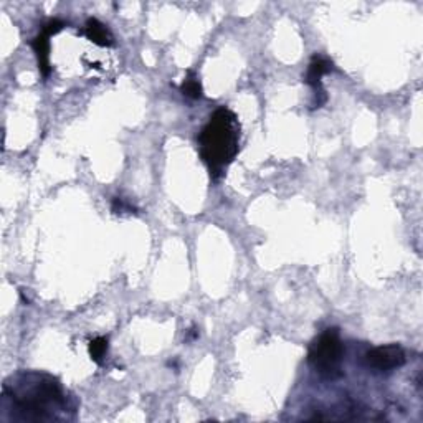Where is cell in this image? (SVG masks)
Wrapping results in <instances>:
<instances>
[{"mask_svg": "<svg viewBox=\"0 0 423 423\" xmlns=\"http://www.w3.org/2000/svg\"><path fill=\"white\" fill-rule=\"evenodd\" d=\"M2 405L17 410L15 418L20 420H58L61 412L68 408L58 378L43 372L17 374L6 381Z\"/></svg>", "mask_w": 423, "mask_h": 423, "instance_id": "1", "label": "cell"}, {"mask_svg": "<svg viewBox=\"0 0 423 423\" xmlns=\"http://www.w3.org/2000/svg\"><path fill=\"white\" fill-rule=\"evenodd\" d=\"M241 126L237 114L228 108H218L198 134V152L209 167L210 177L218 180L232 164L240 149Z\"/></svg>", "mask_w": 423, "mask_h": 423, "instance_id": "2", "label": "cell"}, {"mask_svg": "<svg viewBox=\"0 0 423 423\" xmlns=\"http://www.w3.org/2000/svg\"><path fill=\"white\" fill-rule=\"evenodd\" d=\"M344 346L337 328L326 329L312 341L308 351V362L324 378H337L342 376Z\"/></svg>", "mask_w": 423, "mask_h": 423, "instance_id": "3", "label": "cell"}, {"mask_svg": "<svg viewBox=\"0 0 423 423\" xmlns=\"http://www.w3.org/2000/svg\"><path fill=\"white\" fill-rule=\"evenodd\" d=\"M405 360H407L405 351L399 344L374 347L365 354V362H367L369 367L378 370V372H390V370L402 367Z\"/></svg>", "mask_w": 423, "mask_h": 423, "instance_id": "4", "label": "cell"}, {"mask_svg": "<svg viewBox=\"0 0 423 423\" xmlns=\"http://www.w3.org/2000/svg\"><path fill=\"white\" fill-rule=\"evenodd\" d=\"M329 72H330V61L328 58L319 55L312 56L311 63L308 66L306 78H304V81L312 88V96H314V99H312V109L321 108V106L326 103V99H328L323 88V77Z\"/></svg>", "mask_w": 423, "mask_h": 423, "instance_id": "5", "label": "cell"}, {"mask_svg": "<svg viewBox=\"0 0 423 423\" xmlns=\"http://www.w3.org/2000/svg\"><path fill=\"white\" fill-rule=\"evenodd\" d=\"M50 37L51 35H48L45 30L42 29V32H40L37 37L33 38V43H32L35 55H37L38 70L45 78L51 72V68H50Z\"/></svg>", "mask_w": 423, "mask_h": 423, "instance_id": "6", "label": "cell"}, {"mask_svg": "<svg viewBox=\"0 0 423 423\" xmlns=\"http://www.w3.org/2000/svg\"><path fill=\"white\" fill-rule=\"evenodd\" d=\"M85 35L90 42L98 47H113L114 37L109 32V29L104 24H101L98 19H88L85 24Z\"/></svg>", "mask_w": 423, "mask_h": 423, "instance_id": "7", "label": "cell"}, {"mask_svg": "<svg viewBox=\"0 0 423 423\" xmlns=\"http://www.w3.org/2000/svg\"><path fill=\"white\" fill-rule=\"evenodd\" d=\"M109 349V341L108 337L98 336L95 339H91L90 344H88V352H90V357L93 362L96 364H103V359L108 354Z\"/></svg>", "mask_w": 423, "mask_h": 423, "instance_id": "8", "label": "cell"}, {"mask_svg": "<svg viewBox=\"0 0 423 423\" xmlns=\"http://www.w3.org/2000/svg\"><path fill=\"white\" fill-rule=\"evenodd\" d=\"M180 91H182L184 95L191 99L202 98V83L195 73L193 72L187 73V77H185L182 85H180Z\"/></svg>", "mask_w": 423, "mask_h": 423, "instance_id": "9", "label": "cell"}, {"mask_svg": "<svg viewBox=\"0 0 423 423\" xmlns=\"http://www.w3.org/2000/svg\"><path fill=\"white\" fill-rule=\"evenodd\" d=\"M111 210L114 212V214H122V212H134L136 209L131 204H126L125 198L114 197L113 204H111Z\"/></svg>", "mask_w": 423, "mask_h": 423, "instance_id": "10", "label": "cell"}, {"mask_svg": "<svg viewBox=\"0 0 423 423\" xmlns=\"http://www.w3.org/2000/svg\"><path fill=\"white\" fill-rule=\"evenodd\" d=\"M42 29L45 30L48 35H51V37H53V35H56L65 29V22H61L58 19H51V20H48L47 24L42 26Z\"/></svg>", "mask_w": 423, "mask_h": 423, "instance_id": "11", "label": "cell"}]
</instances>
